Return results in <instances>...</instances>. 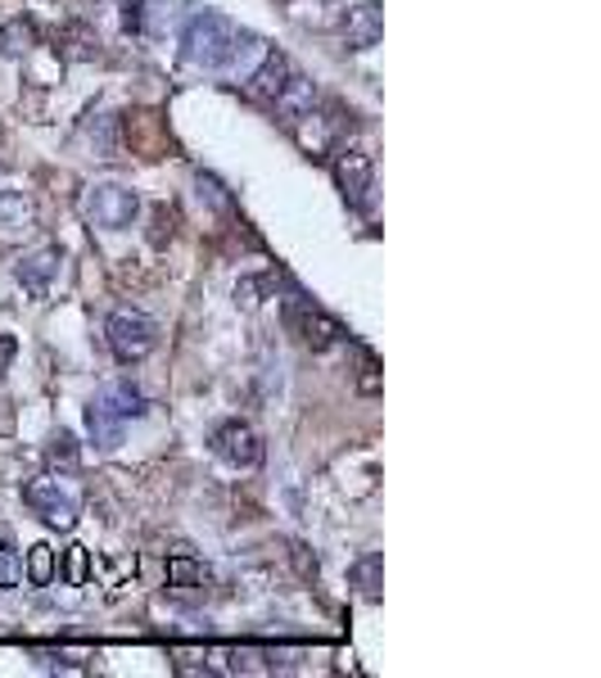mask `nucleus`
I'll list each match as a JSON object with an SVG mask.
<instances>
[{
	"label": "nucleus",
	"instance_id": "obj_1",
	"mask_svg": "<svg viewBox=\"0 0 601 678\" xmlns=\"http://www.w3.org/2000/svg\"><path fill=\"white\" fill-rule=\"evenodd\" d=\"M181 50L195 68H208V72H236L245 68L249 55H258V36L236 27L231 19L222 14H195L181 32Z\"/></svg>",
	"mask_w": 601,
	"mask_h": 678
},
{
	"label": "nucleus",
	"instance_id": "obj_2",
	"mask_svg": "<svg viewBox=\"0 0 601 678\" xmlns=\"http://www.w3.org/2000/svg\"><path fill=\"white\" fill-rule=\"evenodd\" d=\"M140 213V195L123 181H95L82 195V217L100 231H127Z\"/></svg>",
	"mask_w": 601,
	"mask_h": 678
},
{
	"label": "nucleus",
	"instance_id": "obj_3",
	"mask_svg": "<svg viewBox=\"0 0 601 678\" xmlns=\"http://www.w3.org/2000/svg\"><path fill=\"white\" fill-rule=\"evenodd\" d=\"M104 335H109V349H114L118 362H140L159 349V321L136 313V308H118L109 317Z\"/></svg>",
	"mask_w": 601,
	"mask_h": 678
},
{
	"label": "nucleus",
	"instance_id": "obj_4",
	"mask_svg": "<svg viewBox=\"0 0 601 678\" xmlns=\"http://www.w3.org/2000/svg\"><path fill=\"white\" fill-rule=\"evenodd\" d=\"M285 326L298 335V344L313 349V353H326V349H334L344 339V326L334 321L330 313H321L313 298H304V294H294L285 304Z\"/></svg>",
	"mask_w": 601,
	"mask_h": 678
},
{
	"label": "nucleus",
	"instance_id": "obj_5",
	"mask_svg": "<svg viewBox=\"0 0 601 678\" xmlns=\"http://www.w3.org/2000/svg\"><path fill=\"white\" fill-rule=\"evenodd\" d=\"M23 502L42 516L50 530H72L78 524V516H82V507H78V494L64 484V479H55V475H42V479H32L27 488H23Z\"/></svg>",
	"mask_w": 601,
	"mask_h": 678
},
{
	"label": "nucleus",
	"instance_id": "obj_6",
	"mask_svg": "<svg viewBox=\"0 0 601 678\" xmlns=\"http://www.w3.org/2000/svg\"><path fill=\"white\" fill-rule=\"evenodd\" d=\"M208 443H213V457L236 466V471H253L262 462V439L249 421H222Z\"/></svg>",
	"mask_w": 601,
	"mask_h": 678
},
{
	"label": "nucleus",
	"instance_id": "obj_7",
	"mask_svg": "<svg viewBox=\"0 0 601 678\" xmlns=\"http://www.w3.org/2000/svg\"><path fill=\"white\" fill-rule=\"evenodd\" d=\"M330 168H334V185H340V195L353 208H362L366 195H371V159L366 155H353V149H340Z\"/></svg>",
	"mask_w": 601,
	"mask_h": 678
},
{
	"label": "nucleus",
	"instance_id": "obj_8",
	"mask_svg": "<svg viewBox=\"0 0 601 678\" xmlns=\"http://www.w3.org/2000/svg\"><path fill=\"white\" fill-rule=\"evenodd\" d=\"M59 249L55 245H46V249H36V253H27L23 262H19V285H23V294L27 298H46L50 294V285H55V276H59Z\"/></svg>",
	"mask_w": 601,
	"mask_h": 678
},
{
	"label": "nucleus",
	"instance_id": "obj_9",
	"mask_svg": "<svg viewBox=\"0 0 601 678\" xmlns=\"http://www.w3.org/2000/svg\"><path fill=\"white\" fill-rule=\"evenodd\" d=\"M272 104H276V113H281L285 127H294L298 118H308V113L317 109V87H313V78H304V72H290V82L281 87V95H276Z\"/></svg>",
	"mask_w": 601,
	"mask_h": 678
},
{
	"label": "nucleus",
	"instance_id": "obj_10",
	"mask_svg": "<svg viewBox=\"0 0 601 678\" xmlns=\"http://www.w3.org/2000/svg\"><path fill=\"white\" fill-rule=\"evenodd\" d=\"M381 32H385L381 5H375V0H366V5H353L349 19H344V46L349 50H371L375 42H381Z\"/></svg>",
	"mask_w": 601,
	"mask_h": 678
},
{
	"label": "nucleus",
	"instance_id": "obj_11",
	"mask_svg": "<svg viewBox=\"0 0 601 678\" xmlns=\"http://www.w3.org/2000/svg\"><path fill=\"white\" fill-rule=\"evenodd\" d=\"M290 59L281 55V50H272V55H262V64L249 72V95L253 100H276L281 95V87L290 82Z\"/></svg>",
	"mask_w": 601,
	"mask_h": 678
},
{
	"label": "nucleus",
	"instance_id": "obj_12",
	"mask_svg": "<svg viewBox=\"0 0 601 678\" xmlns=\"http://www.w3.org/2000/svg\"><path fill=\"white\" fill-rule=\"evenodd\" d=\"M95 403H104V407L114 411L118 421H136V417H145V394H140L132 381H114V385H104V389L95 394Z\"/></svg>",
	"mask_w": 601,
	"mask_h": 678
},
{
	"label": "nucleus",
	"instance_id": "obj_13",
	"mask_svg": "<svg viewBox=\"0 0 601 678\" xmlns=\"http://www.w3.org/2000/svg\"><path fill=\"white\" fill-rule=\"evenodd\" d=\"M87 430H91L95 448L114 452V448L123 443V430H127V421H118V417H114V411H109L104 403H95V398H91V407H87Z\"/></svg>",
	"mask_w": 601,
	"mask_h": 678
},
{
	"label": "nucleus",
	"instance_id": "obj_14",
	"mask_svg": "<svg viewBox=\"0 0 601 678\" xmlns=\"http://www.w3.org/2000/svg\"><path fill=\"white\" fill-rule=\"evenodd\" d=\"M36 46V23L32 19H10L0 27V55L5 59H23Z\"/></svg>",
	"mask_w": 601,
	"mask_h": 678
},
{
	"label": "nucleus",
	"instance_id": "obj_15",
	"mask_svg": "<svg viewBox=\"0 0 601 678\" xmlns=\"http://www.w3.org/2000/svg\"><path fill=\"white\" fill-rule=\"evenodd\" d=\"M349 579H353V588L362 592V597H381V552H366L353 570H349Z\"/></svg>",
	"mask_w": 601,
	"mask_h": 678
},
{
	"label": "nucleus",
	"instance_id": "obj_16",
	"mask_svg": "<svg viewBox=\"0 0 601 678\" xmlns=\"http://www.w3.org/2000/svg\"><path fill=\"white\" fill-rule=\"evenodd\" d=\"M27 222H32V208H27V200L23 195H14V191H0V226L5 231H27Z\"/></svg>",
	"mask_w": 601,
	"mask_h": 678
},
{
	"label": "nucleus",
	"instance_id": "obj_17",
	"mask_svg": "<svg viewBox=\"0 0 601 678\" xmlns=\"http://www.w3.org/2000/svg\"><path fill=\"white\" fill-rule=\"evenodd\" d=\"M168 584H172V588H191V584H204V565H200V561H191L185 552L168 556Z\"/></svg>",
	"mask_w": 601,
	"mask_h": 678
},
{
	"label": "nucleus",
	"instance_id": "obj_18",
	"mask_svg": "<svg viewBox=\"0 0 601 678\" xmlns=\"http://www.w3.org/2000/svg\"><path fill=\"white\" fill-rule=\"evenodd\" d=\"M27 579H32L36 588H46V584L55 579V547L36 543V547L27 552Z\"/></svg>",
	"mask_w": 601,
	"mask_h": 678
},
{
	"label": "nucleus",
	"instance_id": "obj_19",
	"mask_svg": "<svg viewBox=\"0 0 601 678\" xmlns=\"http://www.w3.org/2000/svg\"><path fill=\"white\" fill-rule=\"evenodd\" d=\"M23 579V556L14 552V543L0 534V588H19Z\"/></svg>",
	"mask_w": 601,
	"mask_h": 678
},
{
	"label": "nucleus",
	"instance_id": "obj_20",
	"mask_svg": "<svg viewBox=\"0 0 601 678\" xmlns=\"http://www.w3.org/2000/svg\"><path fill=\"white\" fill-rule=\"evenodd\" d=\"M200 200H208V204H217V208H227V204H231L227 191H222V185H217L213 177H204V172H200Z\"/></svg>",
	"mask_w": 601,
	"mask_h": 678
},
{
	"label": "nucleus",
	"instance_id": "obj_21",
	"mask_svg": "<svg viewBox=\"0 0 601 678\" xmlns=\"http://www.w3.org/2000/svg\"><path fill=\"white\" fill-rule=\"evenodd\" d=\"M123 27L140 32L145 27V0H123Z\"/></svg>",
	"mask_w": 601,
	"mask_h": 678
},
{
	"label": "nucleus",
	"instance_id": "obj_22",
	"mask_svg": "<svg viewBox=\"0 0 601 678\" xmlns=\"http://www.w3.org/2000/svg\"><path fill=\"white\" fill-rule=\"evenodd\" d=\"M68 579L72 584L87 579V547H68Z\"/></svg>",
	"mask_w": 601,
	"mask_h": 678
},
{
	"label": "nucleus",
	"instance_id": "obj_23",
	"mask_svg": "<svg viewBox=\"0 0 601 678\" xmlns=\"http://www.w3.org/2000/svg\"><path fill=\"white\" fill-rule=\"evenodd\" d=\"M50 457H55V462H64V466H72V462H78V448H72V434H59V439H55Z\"/></svg>",
	"mask_w": 601,
	"mask_h": 678
},
{
	"label": "nucleus",
	"instance_id": "obj_24",
	"mask_svg": "<svg viewBox=\"0 0 601 678\" xmlns=\"http://www.w3.org/2000/svg\"><path fill=\"white\" fill-rule=\"evenodd\" d=\"M362 371H366V375H362V389L375 394V389H381V381H375V358H371V353H362Z\"/></svg>",
	"mask_w": 601,
	"mask_h": 678
},
{
	"label": "nucleus",
	"instance_id": "obj_25",
	"mask_svg": "<svg viewBox=\"0 0 601 678\" xmlns=\"http://www.w3.org/2000/svg\"><path fill=\"white\" fill-rule=\"evenodd\" d=\"M10 358H14V339H10V335H0V375H5Z\"/></svg>",
	"mask_w": 601,
	"mask_h": 678
}]
</instances>
